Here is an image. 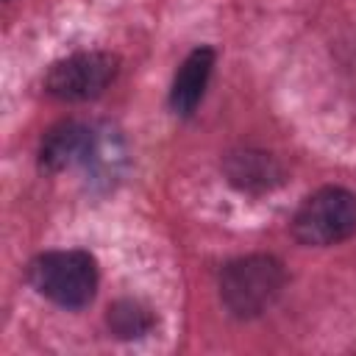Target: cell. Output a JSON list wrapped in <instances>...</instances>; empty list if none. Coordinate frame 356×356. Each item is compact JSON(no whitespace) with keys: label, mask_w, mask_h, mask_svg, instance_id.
<instances>
[{"label":"cell","mask_w":356,"mask_h":356,"mask_svg":"<svg viewBox=\"0 0 356 356\" xmlns=\"http://www.w3.org/2000/svg\"><path fill=\"white\" fill-rule=\"evenodd\" d=\"M28 281L56 306L81 309L97 292V264L86 250H50L28 264Z\"/></svg>","instance_id":"1"},{"label":"cell","mask_w":356,"mask_h":356,"mask_svg":"<svg viewBox=\"0 0 356 356\" xmlns=\"http://www.w3.org/2000/svg\"><path fill=\"white\" fill-rule=\"evenodd\" d=\"M292 231L303 245H337L356 234V195L342 186H323L309 195L292 217Z\"/></svg>","instance_id":"3"},{"label":"cell","mask_w":356,"mask_h":356,"mask_svg":"<svg viewBox=\"0 0 356 356\" xmlns=\"http://www.w3.org/2000/svg\"><path fill=\"white\" fill-rule=\"evenodd\" d=\"M95 147V136L83 122L75 120H64L58 125H53L39 145V164L47 172H61L72 164L89 161Z\"/></svg>","instance_id":"5"},{"label":"cell","mask_w":356,"mask_h":356,"mask_svg":"<svg viewBox=\"0 0 356 356\" xmlns=\"http://www.w3.org/2000/svg\"><path fill=\"white\" fill-rule=\"evenodd\" d=\"M286 281L284 264L273 256H245L228 261L220 273V298L234 317H256L267 312Z\"/></svg>","instance_id":"2"},{"label":"cell","mask_w":356,"mask_h":356,"mask_svg":"<svg viewBox=\"0 0 356 356\" xmlns=\"http://www.w3.org/2000/svg\"><path fill=\"white\" fill-rule=\"evenodd\" d=\"M117 75V58L108 53H75L61 61H56L47 75H44V89L47 95L67 100V103H81L92 100L106 92V86Z\"/></svg>","instance_id":"4"},{"label":"cell","mask_w":356,"mask_h":356,"mask_svg":"<svg viewBox=\"0 0 356 356\" xmlns=\"http://www.w3.org/2000/svg\"><path fill=\"white\" fill-rule=\"evenodd\" d=\"M211 70H214L211 47H197L184 58V64L178 67V72L172 78V89H170V106L175 114L189 117L200 106L209 78H211Z\"/></svg>","instance_id":"6"},{"label":"cell","mask_w":356,"mask_h":356,"mask_svg":"<svg viewBox=\"0 0 356 356\" xmlns=\"http://www.w3.org/2000/svg\"><path fill=\"white\" fill-rule=\"evenodd\" d=\"M108 328L114 337L120 339H139L145 334H150L156 317L147 306H142L139 300H117L108 309Z\"/></svg>","instance_id":"8"},{"label":"cell","mask_w":356,"mask_h":356,"mask_svg":"<svg viewBox=\"0 0 356 356\" xmlns=\"http://www.w3.org/2000/svg\"><path fill=\"white\" fill-rule=\"evenodd\" d=\"M228 181L242 192H270L284 181L281 164L264 150H239L225 159Z\"/></svg>","instance_id":"7"}]
</instances>
